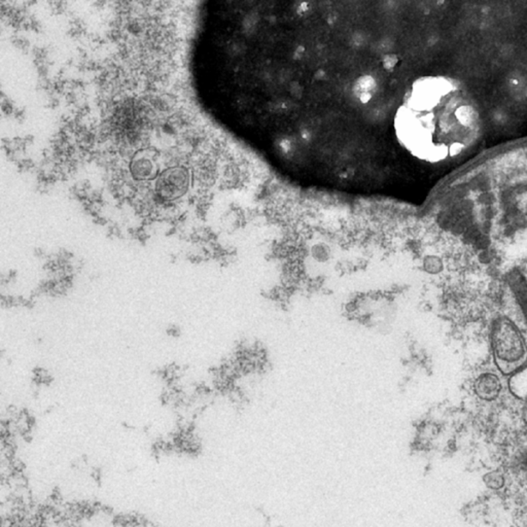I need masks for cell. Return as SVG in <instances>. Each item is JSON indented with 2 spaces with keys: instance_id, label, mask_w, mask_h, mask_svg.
<instances>
[{
  "instance_id": "obj_5",
  "label": "cell",
  "mask_w": 527,
  "mask_h": 527,
  "mask_svg": "<svg viewBox=\"0 0 527 527\" xmlns=\"http://www.w3.org/2000/svg\"><path fill=\"white\" fill-rule=\"evenodd\" d=\"M510 390L519 399L527 401V366L518 369L509 381Z\"/></svg>"
},
{
  "instance_id": "obj_3",
  "label": "cell",
  "mask_w": 527,
  "mask_h": 527,
  "mask_svg": "<svg viewBox=\"0 0 527 527\" xmlns=\"http://www.w3.org/2000/svg\"><path fill=\"white\" fill-rule=\"evenodd\" d=\"M187 185V174L183 169L168 170L159 181V191L164 197L176 198L183 195Z\"/></svg>"
},
{
  "instance_id": "obj_2",
  "label": "cell",
  "mask_w": 527,
  "mask_h": 527,
  "mask_svg": "<svg viewBox=\"0 0 527 527\" xmlns=\"http://www.w3.org/2000/svg\"><path fill=\"white\" fill-rule=\"evenodd\" d=\"M494 356L500 366L517 371L526 356V349L519 330L509 319H500L492 332Z\"/></svg>"
},
{
  "instance_id": "obj_1",
  "label": "cell",
  "mask_w": 527,
  "mask_h": 527,
  "mask_svg": "<svg viewBox=\"0 0 527 527\" xmlns=\"http://www.w3.org/2000/svg\"><path fill=\"white\" fill-rule=\"evenodd\" d=\"M478 114L452 79L423 77L404 96L394 118L395 137L413 157L439 163L466 150Z\"/></svg>"
},
{
  "instance_id": "obj_4",
  "label": "cell",
  "mask_w": 527,
  "mask_h": 527,
  "mask_svg": "<svg viewBox=\"0 0 527 527\" xmlns=\"http://www.w3.org/2000/svg\"><path fill=\"white\" fill-rule=\"evenodd\" d=\"M502 385L500 379L494 374H484L481 375L475 383V390L477 395L483 399L491 401L500 395Z\"/></svg>"
}]
</instances>
